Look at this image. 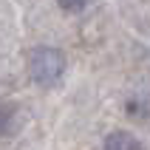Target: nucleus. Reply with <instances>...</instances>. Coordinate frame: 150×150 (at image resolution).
<instances>
[{"label":"nucleus","instance_id":"f257e3e1","mask_svg":"<svg viewBox=\"0 0 150 150\" xmlns=\"http://www.w3.org/2000/svg\"><path fill=\"white\" fill-rule=\"evenodd\" d=\"M68 68V59L59 48H51V45H40L28 54V76H31L37 85L42 88H51L62 79Z\"/></svg>","mask_w":150,"mask_h":150},{"label":"nucleus","instance_id":"f03ea898","mask_svg":"<svg viewBox=\"0 0 150 150\" xmlns=\"http://www.w3.org/2000/svg\"><path fill=\"white\" fill-rule=\"evenodd\" d=\"M102 150H144V144L127 130H110L102 142Z\"/></svg>","mask_w":150,"mask_h":150},{"label":"nucleus","instance_id":"7ed1b4c3","mask_svg":"<svg viewBox=\"0 0 150 150\" xmlns=\"http://www.w3.org/2000/svg\"><path fill=\"white\" fill-rule=\"evenodd\" d=\"M125 110H127V116H133V119H147L150 116V102H147V96H142V99L130 96L125 102Z\"/></svg>","mask_w":150,"mask_h":150},{"label":"nucleus","instance_id":"20e7f679","mask_svg":"<svg viewBox=\"0 0 150 150\" xmlns=\"http://www.w3.org/2000/svg\"><path fill=\"white\" fill-rule=\"evenodd\" d=\"M14 116H17L14 108L6 105V102H0V139L11 133V127H14Z\"/></svg>","mask_w":150,"mask_h":150},{"label":"nucleus","instance_id":"39448f33","mask_svg":"<svg viewBox=\"0 0 150 150\" xmlns=\"http://www.w3.org/2000/svg\"><path fill=\"white\" fill-rule=\"evenodd\" d=\"M59 11H68V14H82L85 3H59Z\"/></svg>","mask_w":150,"mask_h":150}]
</instances>
